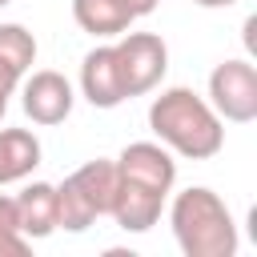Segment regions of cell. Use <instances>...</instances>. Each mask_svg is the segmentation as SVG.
<instances>
[{
	"label": "cell",
	"mask_w": 257,
	"mask_h": 257,
	"mask_svg": "<svg viewBox=\"0 0 257 257\" xmlns=\"http://www.w3.org/2000/svg\"><path fill=\"white\" fill-rule=\"evenodd\" d=\"M149 128L169 153L185 161H209L225 149V120L213 112V104L201 92L185 84H173L161 96H153Z\"/></svg>",
	"instance_id": "obj_1"
},
{
	"label": "cell",
	"mask_w": 257,
	"mask_h": 257,
	"mask_svg": "<svg viewBox=\"0 0 257 257\" xmlns=\"http://www.w3.org/2000/svg\"><path fill=\"white\" fill-rule=\"evenodd\" d=\"M169 225H173V237L185 257H233L237 253L233 213L205 185H189L173 197Z\"/></svg>",
	"instance_id": "obj_2"
},
{
	"label": "cell",
	"mask_w": 257,
	"mask_h": 257,
	"mask_svg": "<svg viewBox=\"0 0 257 257\" xmlns=\"http://www.w3.org/2000/svg\"><path fill=\"white\" fill-rule=\"evenodd\" d=\"M112 56H116L124 96L153 92L169 72V44L157 32H120V40L112 44Z\"/></svg>",
	"instance_id": "obj_3"
},
{
	"label": "cell",
	"mask_w": 257,
	"mask_h": 257,
	"mask_svg": "<svg viewBox=\"0 0 257 257\" xmlns=\"http://www.w3.org/2000/svg\"><path fill=\"white\" fill-rule=\"evenodd\" d=\"M213 112L221 120H233V124H249L257 120V68L249 60H221L213 72H209V96Z\"/></svg>",
	"instance_id": "obj_4"
},
{
	"label": "cell",
	"mask_w": 257,
	"mask_h": 257,
	"mask_svg": "<svg viewBox=\"0 0 257 257\" xmlns=\"http://www.w3.org/2000/svg\"><path fill=\"white\" fill-rule=\"evenodd\" d=\"M116 173L124 181H133V185H145V189L161 193V197H169L173 185H177V161H173V153L161 141H133V145H124V153L116 157Z\"/></svg>",
	"instance_id": "obj_5"
},
{
	"label": "cell",
	"mask_w": 257,
	"mask_h": 257,
	"mask_svg": "<svg viewBox=\"0 0 257 257\" xmlns=\"http://www.w3.org/2000/svg\"><path fill=\"white\" fill-rule=\"evenodd\" d=\"M20 104H24L32 124H60V120H68V112L76 104V92H72L68 76H60L52 68H40L24 80Z\"/></svg>",
	"instance_id": "obj_6"
},
{
	"label": "cell",
	"mask_w": 257,
	"mask_h": 257,
	"mask_svg": "<svg viewBox=\"0 0 257 257\" xmlns=\"http://www.w3.org/2000/svg\"><path fill=\"white\" fill-rule=\"evenodd\" d=\"M80 96L92 108H116V104L128 100L124 96V84H120V72H116L112 44H96L80 60Z\"/></svg>",
	"instance_id": "obj_7"
},
{
	"label": "cell",
	"mask_w": 257,
	"mask_h": 257,
	"mask_svg": "<svg viewBox=\"0 0 257 257\" xmlns=\"http://www.w3.org/2000/svg\"><path fill=\"white\" fill-rule=\"evenodd\" d=\"M120 177V173H116ZM161 209H165V197L145 189V185H133V181H116V197H112V209L108 217L124 229V233H149L157 221H161Z\"/></svg>",
	"instance_id": "obj_8"
},
{
	"label": "cell",
	"mask_w": 257,
	"mask_h": 257,
	"mask_svg": "<svg viewBox=\"0 0 257 257\" xmlns=\"http://www.w3.org/2000/svg\"><path fill=\"white\" fill-rule=\"evenodd\" d=\"M12 201H16V225L28 241H40V237L56 233V185L32 181Z\"/></svg>",
	"instance_id": "obj_9"
},
{
	"label": "cell",
	"mask_w": 257,
	"mask_h": 257,
	"mask_svg": "<svg viewBox=\"0 0 257 257\" xmlns=\"http://www.w3.org/2000/svg\"><path fill=\"white\" fill-rule=\"evenodd\" d=\"M72 20L80 24V32L108 40V36L128 32L137 16L124 8V0H72Z\"/></svg>",
	"instance_id": "obj_10"
},
{
	"label": "cell",
	"mask_w": 257,
	"mask_h": 257,
	"mask_svg": "<svg viewBox=\"0 0 257 257\" xmlns=\"http://www.w3.org/2000/svg\"><path fill=\"white\" fill-rule=\"evenodd\" d=\"M40 165V141L32 128H0V185L24 181Z\"/></svg>",
	"instance_id": "obj_11"
},
{
	"label": "cell",
	"mask_w": 257,
	"mask_h": 257,
	"mask_svg": "<svg viewBox=\"0 0 257 257\" xmlns=\"http://www.w3.org/2000/svg\"><path fill=\"white\" fill-rule=\"evenodd\" d=\"M68 181L80 189V197L92 205V213L96 217H108V209H112V197H116V161H104V157H96V161H88V165H80L76 173H68Z\"/></svg>",
	"instance_id": "obj_12"
},
{
	"label": "cell",
	"mask_w": 257,
	"mask_h": 257,
	"mask_svg": "<svg viewBox=\"0 0 257 257\" xmlns=\"http://www.w3.org/2000/svg\"><path fill=\"white\" fill-rule=\"evenodd\" d=\"M92 221H96L92 205H88V201L80 197V189L64 177V181L56 185V229H64V233H84Z\"/></svg>",
	"instance_id": "obj_13"
},
{
	"label": "cell",
	"mask_w": 257,
	"mask_h": 257,
	"mask_svg": "<svg viewBox=\"0 0 257 257\" xmlns=\"http://www.w3.org/2000/svg\"><path fill=\"white\" fill-rule=\"evenodd\" d=\"M0 60L24 76L36 64V36L24 24H0Z\"/></svg>",
	"instance_id": "obj_14"
},
{
	"label": "cell",
	"mask_w": 257,
	"mask_h": 257,
	"mask_svg": "<svg viewBox=\"0 0 257 257\" xmlns=\"http://www.w3.org/2000/svg\"><path fill=\"white\" fill-rule=\"evenodd\" d=\"M28 249H32V241L16 225V201L0 193V257H24Z\"/></svg>",
	"instance_id": "obj_15"
},
{
	"label": "cell",
	"mask_w": 257,
	"mask_h": 257,
	"mask_svg": "<svg viewBox=\"0 0 257 257\" xmlns=\"http://www.w3.org/2000/svg\"><path fill=\"white\" fill-rule=\"evenodd\" d=\"M16 84H20V72H16L12 64L0 60V120H4V112H8V100H12Z\"/></svg>",
	"instance_id": "obj_16"
},
{
	"label": "cell",
	"mask_w": 257,
	"mask_h": 257,
	"mask_svg": "<svg viewBox=\"0 0 257 257\" xmlns=\"http://www.w3.org/2000/svg\"><path fill=\"white\" fill-rule=\"evenodd\" d=\"M157 4H161V0H124V8H128L133 16H149Z\"/></svg>",
	"instance_id": "obj_17"
},
{
	"label": "cell",
	"mask_w": 257,
	"mask_h": 257,
	"mask_svg": "<svg viewBox=\"0 0 257 257\" xmlns=\"http://www.w3.org/2000/svg\"><path fill=\"white\" fill-rule=\"evenodd\" d=\"M197 8H233L237 0H193Z\"/></svg>",
	"instance_id": "obj_18"
},
{
	"label": "cell",
	"mask_w": 257,
	"mask_h": 257,
	"mask_svg": "<svg viewBox=\"0 0 257 257\" xmlns=\"http://www.w3.org/2000/svg\"><path fill=\"white\" fill-rule=\"evenodd\" d=\"M4 4H12V0H0V8H4Z\"/></svg>",
	"instance_id": "obj_19"
}]
</instances>
